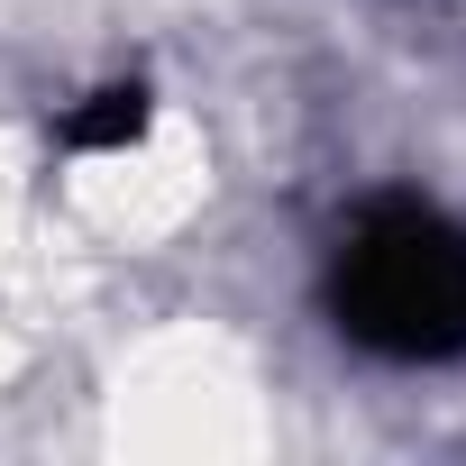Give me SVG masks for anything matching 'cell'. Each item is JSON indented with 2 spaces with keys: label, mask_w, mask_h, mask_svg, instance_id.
Instances as JSON below:
<instances>
[{
  "label": "cell",
  "mask_w": 466,
  "mask_h": 466,
  "mask_svg": "<svg viewBox=\"0 0 466 466\" xmlns=\"http://www.w3.org/2000/svg\"><path fill=\"white\" fill-rule=\"evenodd\" d=\"M329 329L375 366H457L466 357V219L384 192L329 248Z\"/></svg>",
  "instance_id": "cell-1"
}]
</instances>
